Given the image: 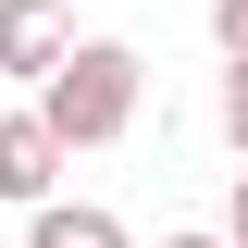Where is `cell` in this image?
Here are the masks:
<instances>
[{
  "label": "cell",
  "mask_w": 248,
  "mask_h": 248,
  "mask_svg": "<svg viewBox=\"0 0 248 248\" xmlns=\"http://www.w3.org/2000/svg\"><path fill=\"white\" fill-rule=\"evenodd\" d=\"M223 149L248 161V62H223Z\"/></svg>",
  "instance_id": "5b68a950"
},
{
  "label": "cell",
  "mask_w": 248,
  "mask_h": 248,
  "mask_svg": "<svg viewBox=\"0 0 248 248\" xmlns=\"http://www.w3.org/2000/svg\"><path fill=\"white\" fill-rule=\"evenodd\" d=\"M137 99H149V62L124 50V37H75V50L37 75V124H50L62 149H112V137H137Z\"/></svg>",
  "instance_id": "6da1fadb"
},
{
  "label": "cell",
  "mask_w": 248,
  "mask_h": 248,
  "mask_svg": "<svg viewBox=\"0 0 248 248\" xmlns=\"http://www.w3.org/2000/svg\"><path fill=\"white\" fill-rule=\"evenodd\" d=\"M161 248H223V236H161Z\"/></svg>",
  "instance_id": "ba28073f"
},
{
  "label": "cell",
  "mask_w": 248,
  "mask_h": 248,
  "mask_svg": "<svg viewBox=\"0 0 248 248\" xmlns=\"http://www.w3.org/2000/svg\"><path fill=\"white\" fill-rule=\"evenodd\" d=\"M62 161H75V149H62L37 112H0V211H37V199H62Z\"/></svg>",
  "instance_id": "7a4b0ae2"
},
{
  "label": "cell",
  "mask_w": 248,
  "mask_h": 248,
  "mask_svg": "<svg viewBox=\"0 0 248 248\" xmlns=\"http://www.w3.org/2000/svg\"><path fill=\"white\" fill-rule=\"evenodd\" d=\"M211 50H223V62H248V0H211Z\"/></svg>",
  "instance_id": "8992f818"
},
{
  "label": "cell",
  "mask_w": 248,
  "mask_h": 248,
  "mask_svg": "<svg viewBox=\"0 0 248 248\" xmlns=\"http://www.w3.org/2000/svg\"><path fill=\"white\" fill-rule=\"evenodd\" d=\"M25 248H137V236H124V211H99V199H37Z\"/></svg>",
  "instance_id": "277c9868"
},
{
  "label": "cell",
  "mask_w": 248,
  "mask_h": 248,
  "mask_svg": "<svg viewBox=\"0 0 248 248\" xmlns=\"http://www.w3.org/2000/svg\"><path fill=\"white\" fill-rule=\"evenodd\" d=\"M62 50H75L62 0H0V87H37V75H50Z\"/></svg>",
  "instance_id": "3957f363"
},
{
  "label": "cell",
  "mask_w": 248,
  "mask_h": 248,
  "mask_svg": "<svg viewBox=\"0 0 248 248\" xmlns=\"http://www.w3.org/2000/svg\"><path fill=\"white\" fill-rule=\"evenodd\" d=\"M223 248H248V174H236V199H223Z\"/></svg>",
  "instance_id": "52a82bcc"
}]
</instances>
